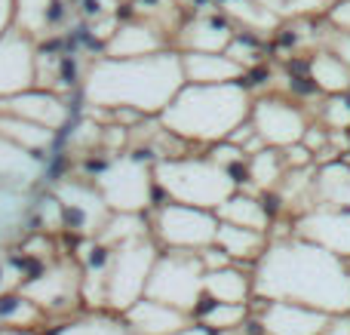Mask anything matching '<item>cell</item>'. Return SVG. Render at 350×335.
<instances>
[{"label": "cell", "mask_w": 350, "mask_h": 335, "mask_svg": "<svg viewBox=\"0 0 350 335\" xmlns=\"http://www.w3.org/2000/svg\"><path fill=\"white\" fill-rule=\"evenodd\" d=\"M252 299L350 314V262L298 237L271 240L252 268Z\"/></svg>", "instance_id": "6da1fadb"}, {"label": "cell", "mask_w": 350, "mask_h": 335, "mask_svg": "<svg viewBox=\"0 0 350 335\" xmlns=\"http://www.w3.org/2000/svg\"><path fill=\"white\" fill-rule=\"evenodd\" d=\"M185 86L181 55L163 49L145 59H105L96 55L86 68L80 96L90 108H129L142 117H160Z\"/></svg>", "instance_id": "7a4b0ae2"}, {"label": "cell", "mask_w": 350, "mask_h": 335, "mask_svg": "<svg viewBox=\"0 0 350 335\" xmlns=\"http://www.w3.org/2000/svg\"><path fill=\"white\" fill-rule=\"evenodd\" d=\"M252 98L255 96L246 86V80L218 86L185 83L178 96L166 105L163 114L157 117V123L185 145L212 148L228 139L240 123L249 120Z\"/></svg>", "instance_id": "3957f363"}, {"label": "cell", "mask_w": 350, "mask_h": 335, "mask_svg": "<svg viewBox=\"0 0 350 335\" xmlns=\"http://www.w3.org/2000/svg\"><path fill=\"white\" fill-rule=\"evenodd\" d=\"M154 188L160 203L215 213L230 194H237V182L228 170L212 163L206 154H185L154 163Z\"/></svg>", "instance_id": "277c9868"}, {"label": "cell", "mask_w": 350, "mask_h": 335, "mask_svg": "<svg viewBox=\"0 0 350 335\" xmlns=\"http://www.w3.org/2000/svg\"><path fill=\"white\" fill-rule=\"evenodd\" d=\"M111 213L145 215L154 209V160L145 148H129L108 160L102 172L92 178Z\"/></svg>", "instance_id": "5b68a950"}, {"label": "cell", "mask_w": 350, "mask_h": 335, "mask_svg": "<svg viewBox=\"0 0 350 335\" xmlns=\"http://www.w3.org/2000/svg\"><path fill=\"white\" fill-rule=\"evenodd\" d=\"M203 262L200 252L185 250H160L145 286V299L170 305L175 311L193 317L203 302Z\"/></svg>", "instance_id": "8992f818"}, {"label": "cell", "mask_w": 350, "mask_h": 335, "mask_svg": "<svg viewBox=\"0 0 350 335\" xmlns=\"http://www.w3.org/2000/svg\"><path fill=\"white\" fill-rule=\"evenodd\" d=\"M157 256L160 246L151 237L117 246L114 256H111L108 277H105V311L120 317L139 299H145V286Z\"/></svg>", "instance_id": "52a82bcc"}, {"label": "cell", "mask_w": 350, "mask_h": 335, "mask_svg": "<svg viewBox=\"0 0 350 335\" xmlns=\"http://www.w3.org/2000/svg\"><path fill=\"white\" fill-rule=\"evenodd\" d=\"M145 215H151L148 228H151V240L160 250L200 252L215 243V234H218L215 213L181 206V203H160V206H154Z\"/></svg>", "instance_id": "ba28073f"}, {"label": "cell", "mask_w": 350, "mask_h": 335, "mask_svg": "<svg viewBox=\"0 0 350 335\" xmlns=\"http://www.w3.org/2000/svg\"><path fill=\"white\" fill-rule=\"evenodd\" d=\"M18 293L28 302H34L49 317H77L80 305V265L71 258H53L40 274L18 283Z\"/></svg>", "instance_id": "9c48e42d"}, {"label": "cell", "mask_w": 350, "mask_h": 335, "mask_svg": "<svg viewBox=\"0 0 350 335\" xmlns=\"http://www.w3.org/2000/svg\"><path fill=\"white\" fill-rule=\"evenodd\" d=\"M49 191L55 194V200L62 206V234H68L74 243L77 240H96L105 222L111 219V209L105 206L96 185L80 176H68Z\"/></svg>", "instance_id": "30bf717a"}, {"label": "cell", "mask_w": 350, "mask_h": 335, "mask_svg": "<svg viewBox=\"0 0 350 335\" xmlns=\"http://www.w3.org/2000/svg\"><path fill=\"white\" fill-rule=\"evenodd\" d=\"M249 123H252L255 135L265 142V148H286L298 145L304 139V129H308V114L304 108H298V102L286 96H255L252 98V111H249Z\"/></svg>", "instance_id": "8fae6325"}, {"label": "cell", "mask_w": 350, "mask_h": 335, "mask_svg": "<svg viewBox=\"0 0 350 335\" xmlns=\"http://www.w3.org/2000/svg\"><path fill=\"white\" fill-rule=\"evenodd\" d=\"M292 237L350 262V209H310L292 219Z\"/></svg>", "instance_id": "7c38bea8"}, {"label": "cell", "mask_w": 350, "mask_h": 335, "mask_svg": "<svg viewBox=\"0 0 350 335\" xmlns=\"http://www.w3.org/2000/svg\"><path fill=\"white\" fill-rule=\"evenodd\" d=\"M34 65H37V40L10 28L0 37V102L18 92L34 90Z\"/></svg>", "instance_id": "4fadbf2b"}, {"label": "cell", "mask_w": 350, "mask_h": 335, "mask_svg": "<svg viewBox=\"0 0 350 335\" xmlns=\"http://www.w3.org/2000/svg\"><path fill=\"white\" fill-rule=\"evenodd\" d=\"M252 302L255 305H249V311L265 335H323L329 323V314L314 308L289 305V302Z\"/></svg>", "instance_id": "5bb4252c"}, {"label": "cell", "mask_w": 350, "mask_h": 335, "mask_svg": "<svg viewBox=\"0 0 350 335\" xmlns=\"http://www.w3.org/2000/svg\"><path fill=\"white\" fill-rule=\"evenodd\" d=\"M0 114L18 117V120H28V123H34V126L53 129V133L65 129L68 123L74 120L71 108H68V98L55 96V92H46V90H28L12 98H3V102H0Z\"/></svg>", "instance_id": "9a60e30c"}, {"label": "cell", "mask_w": 350, "mask_h": 335, "mask_svg": "<svg viewBox=\"0 0 350 335\" xmlns=\"http://www.w3.org/2000/svg\"><path fill=\"white\" fill-rule=\"evenodd\" d=\"M163 49H172V43L157 25L145 22V18H126L117 25L102 55L105 59H145V55H157Z\"/></svg>", "instance_id": "2e32d148"}, {"label": "cell", "mask_w": 350, "mask_h": 335, "mask_svg": "<svg viewBox=\"0 0 350 335\" xmlns=\"http://www.w3.org/2000/svg\"><path fill=\"white\" fill-rule=\"evenodd\" d=\"M237 31L228 25L224 16L215 12H197L193 18L181 22V28L172 37L175 53H224L234 40Z\"/></svg>", "instance_id": "e0dca14e"}, {"label": "cell", "mask_w": 350, "mask_h": 335, "mask_svg": "<svg viewBox=\"0 0 350 335\" xmlns=\"http://www.w3.org/2000/svg\"><path fill=\"white\" fill-rule=\"evenodd\" d=\"M218 10L237 34H249L255 40L273 37L283 28V18L258 0H218Z\"/></svg>", "instance_id": "ac0fdd59"}, {"label": "cell", "mask_w": 350, "mask_h": 335, "mask_svg": "<svg viewBox=\"0 0 350 335\" xmlns=\"http://www.w3.org/2000/svg\"><path fill=\"white\" fill-rule=\"evenodd\" d=\"M120 317L135 335H175L178 330H185L187 323H193V317L175 311L170 305L151 302V299H139L126 314H120Z\"/></svg>", "instance_id": "d6986e66"}, {"label": "cell", "mask_w": 350, "mask_h": 335, "mask_svg": "<svg viewBox=\"0 0 350 335\" xmlns=\"http://www.w3.org/2000/svg\"><path fill=\"white\" fill-rule=\"evenodd\" d=\"M185 83L197 86H218V83H240L246 71L228 59L224 53H178Z\"/></svg>", "instance_id": "ffe728a7"}, {"label": "cell", "mask_w": 350, "mask_h": 335, "mask_svg": "<svg viewBox=\"0 0 350 335\" xmlns=\"http://www.w3.org/2000/svg\"><path fill=\"white\" fill-rule=\"evenodd\" d=\"M43 166H46V160L22 151L12 142L0 139V185H10V188L31 194L34 188H40Z\"/></svg>", "instance_id": "44dd1931"}, {"label": "cell", "mask_w": 350, "mask_h": 335, "mask_svg": "<svg viewBox=\"0 0 350 335\" xmlns=\"http://www.w3.org/2000/svg\"><path fill=\"white\" fill-rule=\"evenodd\" d=\"M215 219L221 222V225H237V228L258 231V234H271V225H273V215H271V209L265 206L261 194H249V191L230 194L228 200L215 209Z\"/></svg>", "instance_id": "7402d4cb"}, {"label": "cell", "mask_w": 350, "mask_h": 335, "mask_svg": "<svg viewBox=\"0 0 350 335\" xmlns=\"http://www.w3.org/2000/svg\"><path fill=\"white\" fill-rule=\"evenodd\" d=\"M203 299L218 305H252V274L237 265L203 274Z\"/></svg>", "instance_id": "603a6c76"}, {"label": "cell", "mask_w": 350, "mask_h": 335, "mask_svg": "<svg viewBox=\"0 0 350 335\" xmlns=\"http://www.w3.org/2000/svg\"><path fill=\"white\" fill-rule=\"evenodd\" d=\"M314 209H350V163L335 160V163L317 166L314 172Z\"/></svg>", "instance_id": "cb8c5ba5"}, {"label": "cell", "mask_w": 350, "mask_h": 335, "mask_svg": "<svg viewBox=\"0 0 350 335\" xmlns=\"http://www.w3.org/2000/svg\"><path fill=\"white\" fill-rule=\"evenodd\" d=\"M267 234L258 231H246V228H237V225H221L218 222V234H215V246L230 258V265L243 268V265H252L265 256L267 250Z\"/></svg>", "instance_id": "d4e9b609"}, {"label": "cell", "mask_w": 350, "mask_h": 335, "mask_svg": "<svg viewBox=\"0 0 350 335\" xmlns=\"http://www.w3.org/2000/svg\"><path fill=\"white\" fill-rule=\"evenodd\" d=\"M283 176H286L283 151H277V148H261L258 154L246 157V178L249 182L240 185L237 191H249V194H273Z\"/></svg>", "instance_id": "484cf974"}, {"label": "cell", "mask_w": 350, "mask_h": 335, "mask_svg": "<svg viewBox=\"0 0 350 335\" xmlns=\"http://www.w3.org/2000/svg\"><path fill=\"white\" fill-rule=\"evenodd\" d=\"M308 80L323 96H347L350 92V68L329 55L326 49H314L308 55Z\"/></svg>", "instance_id": "4316f807"}, {"label": "cell", "mask_w": 350, "mask_h": 335, "mask_svg": "<svg viewBox=\"0 0 350 335\" xmlns=\"http://www.w3.org/2000/svg\"><path fill=\"white\" fill-rule=\"evenodd\" d=\"M43 335H135L123 323V317L108 311H83L71 320H62L59 326L46 330Z\"/></svg>", "instance_id": "83f0119b"}, {"label": "cell", "mask_w": 350, "mask_h": 335, "mask_svg": "<svg viewBox=\"0 0 350 335\" xmlns=\"http://www.w3.org/2000/svg\"><path fill=\"white\" fill-rule=\"evenodd\" d=\"M249 317H252L249 305H218V302H209V299H203L200 308L193 311V323L206 326L212 335L243 330L249 323Z\"/></svg>", "instance_id": "f1b7e54d"}, {"label": "cell", "mask_w": 350, "mask_h": 335, "mask_svg": "<svg viewBox=\"0 0 350 335\" xmlns=\"http://www.w3.org/2000/svg\"><path fill=\"white\" fill-rule=\"evenodd\" d=\"M46 323V314L28 302L18 289L12 293H0V326L3 330H34L40 332V326Z\"/></svg>", "instance_id": "f546056e"}, {"label": "cell", "mask_w": 350, "mask_h": 335, "mask_svg": "<svg viewBox=\"0 0 350 335\" xmlns=\"http://www.w3.org/2000/svg\"><path fill=\"white\" fill-rule=\"evenodd\" d=\"M53 0H12V28L28 34L31 40H43L46 31V12Z\"/></svg>", "instance_id": "4dcf8cb0"}, {"label": "cell", "mask_w": 350, "mask_h": 335, "mask_svg": "<svg viewBox=\"0 0 350 335\" xmlns=\"http://www.w3.org/2000/svg\"><path fill=\"white\" fill-rule=\"evenodd\" d=\"M28 206H31V194L10 188V185H0V228L22 231V222H25Z\"/></svg>", "instance_id": "1f68e13d"}, {"label": "cell", "mask_w": 350, "mask_h": 335, "mask_svg": "<svg viewBox=\"0 0 350 335\" xmlns=\"http://www.w3.org/2000/svg\"><path fill=\"white\" fill-rule=\"evenodd\" d=\"M320 123L329 133H350V92L347 96H326L320 105Z\"/></svg>", "instance_id": "d6a6232c"}, {"label": "cell", "mask_w": 350, "mask_h": 335, "mask_svg": "<svg viewBox=\"0 0 350 335\" xmlns=\"http://www.w3.org/2000/svg\"><path fill=\"white\" fill-rule=\"evenodd\" d=\"M224 55L249 74V71H255V65H261V43L249 34H234V40L228 43Z\"/></svg>", "instance_id": "836d02e7"}, {"label": "cell", "mask_w": 350, "mask_h": 335, "mask_svg": "<svg viewBox=\"0 0 350 335\" xmlns=\"http://www.w3.org/2000/svg\"><path fill=\"white\" fill-rule=\"evenodd\" d=\"M332 6H335V0H283V6H280V18H283V22H292V18L329 16Z\"/></svg>", "instance_id": "e575fe53"}, {"label": "cell", "mask_w": 350, "mask_h": 335, "mask_svg": "<svg viewBox=\"0 0 350 335\" xmlns=\"http://www.w3.org/2000/svg\"><path fill=\"white\" fill-rule=\"evenodd\" d=\"M320 46L317 49H326L329 55H335L338 62H345V65L350 68V31L345 28H335V25L326 22V31H320Z\"/></svg>", "instance_id": "d590c367"}, {"label": "cell", "mask_w": 350, "mask_h": 335, "mask_svg": "<svg viewBox=\"0 0 350 335\" xmlns=\"http://www.w3.org/2000/svg\"><path fill=\"white\" fill-rule=\"evenodd\" d=\"M301 145L308 148L310 154H320L323 148H329V129L323 126V123H308V129H304V139H301Z\"/></svg>", "instance_id": "8d00e7d4"}, {"label": "cell", "mask_w": 350, "mask_h": 335, "mask_svg": "<svg viewBox=\"0 0 350 335\" xmlns=\"http://www.w3.org/2000/svg\"><path fill=\"white\" fill-rule=\"evenodd\" d=\"M283 160H286V170H304V166H314V154H310L301 142L292 145V148H286Z\"/></svg>", "instance_id": "74e56055"}, {"label": "cell", "mask_w": 350, "mask_h": 335, "mask_svg": "<svg viewBox=\"0 0 350 335\" xmlns=\"http://www.w3.org/2000/svg\"><path fill=\"white\" fill-rule=\"evenodd\" d=\"M200 262H203V271L209 274V271H221V268H228L230 258L224 256V252L218 250L215 243H212V246H206V250H200Z\"/></svg>", "instance_id": "f35d334b"}, {"label": "cell", "mask_w": 350, "mask_h": 335, "mask_svg": "<svg viewBox=\"0 0 350 335\" xmlns=\"http://www.w3.org/2000/svg\"><path fill=\"white\" fill-rule=\"evenodd\" d=\"M326 22H329V25H335V28L350 31V0H335V6L329 10Z\"/></svg>", "instance_id": "ab89813d"}, {"label": "cell", "mask_w": 350, "mask_h": 335, "mask_svg": "<svg viewBox=\"0 0 350 335\" xmlns=\"http://www.w3.org/2000/svg\"><path fill=\"white\" fill-rule=\"evenodd\" d=\"M323 335H350V314H335V317H329Z\"/></svg>", "instance_id": "60d3db41"}, {"label": "cell", "mask_w": 350, "mask_h": 335, "mask_svg": "<svg viewBox=\"0 0 350 335\" xmlns=\"http://www.w3.org/2000/svg\"><path fill=\"white\" fill-rule=\"evenodd\" d=\"M12 28V0H0V37Z\"/></svg>", "instance_id": "b9f144b4"}, {"label": "cell", "mask_w": 350, "mask_h": 335, "mask_svg": "<svg viewBox=\"0 0 350 335\" xmlns=\"http://www.w3.org/2000/svg\"><path fill=\"white\" fill-rule=\"evenodd\" d=\"M175 335H212V332L206 330V326H200V323H187L185 330H178Z\"/></svg>", "instance_id": "7bdbcfd3"}, {"label": "cell", "mask_w": 350, "mask_h": 335, "mask_svg": "<svg viewBox=\"0 0 350 335\" xmlns=\"http://www.w3.org/2000/svg\"><path fill=\"white\" fill-rule=\"evenodd\" d=\"M258 3H265L267 10H273V12L280 16V6H283V0H258Z\"/></svg>", "instance_id": "ee69618b"}, {"label": "cell", "mask_w": 350, "mask_h": 335, "mask_svg": "<svg viewBox=\"0 0 350 335\" xmlns=\"http://www.w3.org/2000/svg\"><path fill=\"white\" fill-rule=\"evenodd\" d=\"M347 163H350V157H347Z\"/></svg>", "instance_id": "f6af8a7d"}]
</instances>
